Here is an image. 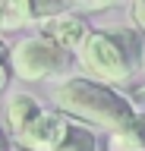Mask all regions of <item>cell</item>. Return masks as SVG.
<instances>
[{
	"label": "cell",
	"instance_id": "obj_1",
	"mask_svg": "<svg viewBox=\"0 0 145 151\" xmlns=\"http://www.w3.org/2000/svg\"><path fill=\"white\" fill-rule=\"evenodd\" d=\"M50 98H54V107L66 113L69 120L107 132L142 116L136 110V104L129 101V94H120L117 85L98 82L92 76H63L54 85Z\"/></svg>",
	"mask_w": 145,
	"mask_h": 151
},
{
	"label": "cell",
	"instance_id": "obj_2",
	"mask_svg": "<svg viewBox=\"0 0 145 151\" xmlns=\"http://www.w3.org/2000/svg\"><path fill=\"white\" fill-rule=\"evenodd\" d=\"M136 35L139 32H107L88 28L82 47L76 50L82 73L107 85H123L136 69Z\"/></svg>",
	"mask_w": 145,
	"mask_h": 151
},
{
	"label": "cell",
	"instance_id": "obj_3",
	"mask_svg": "<svg viewBox=\"0 0 145 151\" xmlns=\"http://www.w3.org/2000/svg\"><path fill=\"white\" fill-rule=\"evenodd\" d=\"M73 66V54L63 50L57 41H50L48 35H29L19 44H13L10 69L22 82H44V79H57V76H69Z\"/></svg>",
	"mask_w": 145,
	"mask_h": 151
},
{
	"label": "cell",
	"instance_id": "obj_4",
	"mask_svg": "<svg viewBox=\"0 0 145 151\" xmlns=\"http://www.w3.org/2000/svg\"><path fill=\"white\" fill-rule=\"evenodd\" d=\"M69 132V116L66 113H60L57 107H41L35 116H32L25 126H22L13 142H16V148H25V151H57L63 145Z\"/></svg>",
	"mask_w": 145,
	"mask_h": 151
},
{
	"label": "cell",
	"instance_id": "obj_5",
	"mask_svg": "<svg viewBox=\"0 0 145 151\" xmlns=\"http://www.w3.org/2000/svg\"><path fill=\"white\" fill-rule=\"evenodd\" d=\"M41 35H48L50 41H57L63 50L76 54L79 47H82V41H85V35H88V25H85L82 16L63 9V13H54V16L41 19Z\"/></svg>",
	"mask_w": 145,
	"mask_h": 151
},
{
	"label": "cell",
	"instance_id": "obj_6",
	"mask_svg": "<svg viewBox=\"0 0 145 151\" xmlns=\"http://www.w3.org/2000/svg\"><path fill=\"white\" fill-rule=\"evenodd\" d=\"M38 110H41V101L35 98V94H29V91H13L10 101H6V110H3L6 126H10V135H16V132H19Z\"/></svg>",
	"mask_w": 145,
	"mask_h": 151
},
{
	"label": "cell",
	"instance_id": "obj_7",
	"mask_svg": "<svg viewBox=\"0 0 145 151\" xmlns=\"http://www.w3.org/2000/svg\"><path fill=\"white\" fill-rule=\"evenodd\" d=\"M0 19H3V28H22L38 16L32 0H0Z\"/></svg>",
	"mask_w": 145,
	"mask_h": 151
},
{
	"label": "cell",
	"instance_id": "obj_8",
	"mask_svg": "<svg viewBox=\"0 0 145 151\" xmlns=\"http://www.w3.org/2000/svg\"><path fill=\"white\" fill-rule=\"evenodd\" d=\"M57 151H98V139L85 123L69 120V132H66V139H63V145Z\"/></svg>",
	"mask_w": 145,
	"mask_h": 151
},
{
	"label": "cell",
	"instance_id": "obj_9",
	"mask_svg": "<svg viewBox=\"0 0 145 151\" xmlns=\"http://www.w3.org/2000/svg\"><path fill=\"white\" fill-rule=\"evenodd\" d=\"M32 6H35V16L44 19V16H54V13H63L69 6V0H32Z\"/></svg>",
	"mask_w": 145,
	"mask_h": 151
},
{
	"label": "cell",
	"instance_id": "obj_10",
	"mask_svg": "<svg viewBox=\"0 0 145 151\" xmlns=\"http://www.w3.org/2000/svg\"><path fill=\"white\" fill-rule=\"evenodd\" d=\"M129 19H133L136 32L145 35V0H133V3H129Z\"/></svg>",
	"mask_w": 145,
	"mask_h": 151
},
{
	"label": "cell",
	"instance_id": "obj_11",
	"mask_svg": "<svg viewBox=\"0 0 145 151\" xmlns=\"http://www.w3.org/2000/svg\"><path fill=\"white\" fill-rule=\"evenodd\" d=\"M69 3L79 6V9H85V13H101V9H110L117 0H69Z\"/></svg>",
	"mask_w": 145,
	"mask_h": 151
},
{
	"label": "cell",
	"instance_id": "obj_12",
	"mask_svg": "<svg viewBox=\"0 0 145 151\" xmlns=\"http://www.w3.org/2000/svg\"><path fill=\"white\" fill-rule=\"evenodd\" d=\"M10 57H13V44H6L0 38V63H10Z\"/></svg>",
	"mask_w": 145,
	"mask_h": 151
},
{
	"label": "cell",
	"instance_id": "obj_13",
	"mask_svg": "<svg viewBox=\"0 0 145 151\" xmlns=\"http://www.w3.org/2000/svg\"><path fill=\"white\" fill-rule=\"evenodd\" d=\"M6 82H10V63H0V91L6 88Z\"/></svg>",
	"mask_w": 145,
	"mask_h": 151
},
{
	"label": "cell",
	"instance_id": "obj_14",
	"mask_svg": "<svg viewBox=\"0 0 145 151\" xmlns=\"http://www.w3.org/2000/svg\"><path fill=\"white\" fill-rule=\"evenodd\" d=\"M0 151H6V142H3V135H0Z\"/></svg>",
	"mask_w": 145,
	"mask_h": 151
},
{
	"label": "cell",
	"instance_id": "obj_15",
	"mask_svg": "<svg viewBox=\"0 0 145 151\" xmlns=\"http://www.w3.org/2000/svg\"><path fill=\"white\" fill-rule=\"evenodd\" d=\"M142 66H145V47H142Z\"/></svg>",
	"mask_w": 145,
	"mask_h": 151
},
{
	"label": "cell",
	"instance_id": "obj_16",
	"mask_svg": "<svg viewBox=\"0 0 145 151\" xmlns=\"http://www.w3.org/2000/svg\"><path fill=\"white\" fill-rule=\"evenodd\" d=\"M0 32H3V19H0Z\"/></svg>",
	"mask_w": 145,
	"mask_h": 151
},
{
	"label": "cell",
	"instance_id": "obj_17",
	"mask_svg": "<svg viewBox=\"0 0 145 151\" xmlns=\"http://www.w3.org/2000/svg\"><path fill=\"white\" fill-rule=\"evenodd\" d=\"M19 151H25V148H19Z\"/></svg>",
	"mask_w": 145,
	"mask_h": 151
}]
</instances>
